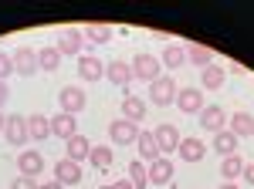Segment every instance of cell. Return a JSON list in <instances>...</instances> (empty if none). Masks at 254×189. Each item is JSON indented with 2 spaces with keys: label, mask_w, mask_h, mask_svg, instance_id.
<instances>
[{
  "label": "cell",
  "mask_w": 254,
  "mask_h": 189,
  "mask_svg": "<svg viewBox=\"0 0 254 189\" xmlns=\"http://www.w3.org/2000/svg\"><path fill=\"white\" fill-rule=\"evenodd\" d=\"M129 179H132V186H136V189H146V183H149V169H146L142 159L129 166Z\"/></svg>",
  "instance_id": "4dcf8cb0"
},
{
  "label": "cell",
  "mask_w": 254,
  "mask_h": 189,
  "mask_svg": "<svg viewBox=\"0 0 254 189\" xmlns=\"http://www.w3.org/2000/svg\"><path fill=\"white\" fill-rule=\"evenodd\" d=\"M3 129H7V118H3V112H0V132H3Z\"/></svg>",
  "instance_id": "f35d334b"
},
{
  "label": "cell",
  "mask_w": 254,
  "mask_h": 189,
  "mask_svg": "<svg viewBox=\"0 0 254 189\" xmlns=\"http://www.w3.org/2000/svg\"><path fill=\"white\" fill-rule=\"evenodd\" d=\"M14 71H17V75H34V71H41L38 68V51L27 47V44H20L17 51H14Z\"/></svg>",
  "instance_id": "8992f818"
},
{
  "label": "cell",
  "mask_w": 254,
  "mask_h": 189,
  "mask_svg": "<svg viewBox=\"0 0 254 189\" xmlns=\"http://www.w3.org/2000/svg\"><path fill=\"white\" fill-rule=\"evenodd\" d=\"M156 142H159V152H180V142H183V135L176 125H159L156 132Z\"/></svg>",
  "instance_id": "4fadbf2b"
},
{
  "label": "cell",
  "mask_w": 254,
  "mask_h": 189,
  "mask_svg": "<svg viewBox=\"0 0 254 189\" xmlns=\"http://www.w3.org/2000/svg\"><path fill=\"white\" fill-rule=\"evenodd\" d=\"M3 135H7V142H10V145H24V142L31 139V132H27V118H24V115H10Z\"/></svg>",
  "instance_id": "30bf717a"
},
{
  "label": "cell",
  "mask_w": 254,
  "mask_h": 189,
  "mask_svg": "<svg viewBox=\"0 0 254 189\" xmlns=\"http://www.w3.org/2000/svg\"><path fill=\"white\" fill-rule=\"evenodd\" d=\"M88 155H92V142H88L85 135H75V139H68V142H64V159L81 162V159H88Z\"/></svg>",
  "instance_id": "2e32d148"
},
{
  "label": "cell",
  "mask_w": 254,
  "mask_h": 189,
  "mask_svg": "<svg viewBox=\"0 0 254 189\" xmlns=\"http://www.w3.org/2000/svg\"><path fill=\"white\" fill-rule=\"evenodd\" d=\"M105 78L116 85V88H129L136 75H132V64H126V61H112V64H105Z\"/></svg>",
  "instance_id": "52a82bcc"
},
{
  "label": "cell",
  "mask_w": 254,
  "mask_h": 189,
  "mask_svg": "<svg viewBox=\"0 0 254 189\" xmlns=\"http://www.w3.org/2000/svg\"><path fill=\"white\" fill-rule=\"evenodd\" d=\"M170 179H173V162H170V159H156V162L149 166V183L166 186Z\"/></svg>",
  "instance_id": "44dd1931"
},
{
  "label": "cell",
  "mask_w": 254,
  "mask_h": 189,
  "mask_svg": "<svg viewBox=\"0 0 254 189\" xmlns=\"http://www.w3.org/2000/svg\"><path fill=\"white\" fill-rule=\"evenodd\" d=\"M159 61H163V68L176 71V68H180V64L187 61V47H180V44H166V47H163V57H159Z\"/></svg>",
  "instance_id": "cb8c5ba5"
},
{
  "label": "cell",
  "mask_w": 254,
  "mask_h": 189,
  "mask_svg": "<svg viewBox=\"0 0 254 189\" xmlns=\"http://www.w3.org/2000/svg\"><path fill=\"white\" fill-rule=\"evenodd\" d=\"M10 71H14V54H3L0 51V81L10 75Z\"/></svg>",
  "instance_id": "1f68e13d"
},
{
  "label": "cell",
  "mask_w": 254,
  "mask_h": 189,
  "mask_svg": "<svg viewBox=\"0 0 254 189\" xmlns=\"http://www.w3.org/2000/svg\"><path fill=\"white\" fill-rule=\"evenodd\" d=\"M136 145H139V155H142V162H149V166H153L156 159H163V152H159V142H156V135H153V132H142Z\"/></svg>",
  "instance_id": "e0dca14e"
},
{
  "label": "cell",
  "mask_w": 254,
  "mask_h": 189,
  "mask_svg": "<svg viewBox=\"0 0 254 189\" xmlns=\"http://www.w3.org/2000/svg\"><path fill=\"white\" fill-rule=\"evenodd\" d=\"M78 75H81V81H98V78L105 75V64L95 54H81L78 57Z\"/></svg>",
  "instance_id": "9a60e30c"
},
{
  "label": "cell",
  "mask_w": 254,
  "mask_h": 189,
  "mask_svg": "<svg viewBox=\"0 0 254 189\" xmlns=\"http://www.w3.org/2000/svg\"><path fill=\"white\" fill-rule=\"evenodd\" d=\"M88 159H92L95 169H109V166H112V149H109V145H92V155H88Z\"/></svg>",
  "instance_id": "f546056e"
},
{
  "label": "cell",
  "mask_w": 254,
  "mask_h": 189,
  "mask_svg": "<svg viewBox=\"0 0 254 189\" xmlns=\"http://www.w3.org/2000/svg\"><path fill=\"white\" fill-rule=\"evenodd\" d=\"M200 129H207V132H224L227 129V115L224 108H217V105H207L203 112H200Z\"/></svg>",
  "instance_id": "9c48e42d"
},
{
  "label": "cell",
  "mask_w": 254,
  "mask_h": 189,
  "mask_svg": "<svg viewBox=\"0 0 254 189\" xmlns=\"http://www.w3.org/2000/svg\"><path fill=\"white\" fill-rule=\"evenodd\" d=\"M58 101H61V112L64 115H78L85 105H88V94L81 92L78 85H64L58 94Z\"/></svg>",
  "instance_id": "277c9868"
},
{
  "label": "cell",
  "mask_w": 254,
  "mask_h": 189,
  "mask_svg": "<svg viewBox=\"0 0 254 189\" xmlns=\"http://www.w3.org/2000/svg\"><path fill=\"white\" fill-rule=\"evenodd\" d=\"M7 98H10V88H7V81H0V108L7 105Z\"/></svg>",
  "instance_id": "836d02e7"
},
{
  "label": "cell",
  "mask_w": 254,
  "mask_h": 189,
  "mask_svg": "<svg viewBox=\"0 0 254 189\" xmlns=\"http://www.w3.org/2000/svg\"><path fill=\"white\" fill-rule=\"evenodd\" d=\"M220 189H241V186H237V183H224Z\"/></svg>",
  "instance_id": "74e56055"
},
{
  "label": "cell",
  "mask_w": 254,
  "mask_h": 189,
  "mask_svg": "<svg viewBox=\"0 0 254 189\" xmlns=\"http://www.w3.org/2000/svg\"><path fill=\"white\" fill-rule=\"evenodd\" d=\"M176 108L187 115H200L207 105H203V98H200V88H180L176 94Z\"/></svg>",
  "instance_id": "ba28073f"
},
{
  "label": "cell",
  "mask_w": 254,
  "mask_h": 189,
  "mask_svg": "<svg viewBox=\"0 0 254 189\" xmlns=\"http://www.w3.org/2000/svg\"><path fill=\"white\" fill-rule=\"evenodd\" d=\"M38 68H41V71H58V68H61L58 47H41V51H38Z\"/></svg>",
  "instance_id": "f1b7e54d"
},
{
  "label": "cell",
  "mask_w": 254,
  "mask_h": 189,
  "mask_svg": "<svg viewBox=\"0 0 254 189\" xmlns=\"http://www.w3.org/2000/svg\"><path fill=\"white\" fill-rule=\"evenodd\" d=\"M187 57L193 61L196 68H210L214 64V47H207V44H187Z\"/></svg>",
  "instance_id": "ffe728a7"
},
{
  "label": "cell",
  "mask_w": 254,
  "mask_h": 189,
  "mask_svg": "<svg viewBox=\"0 0 254 189\" xmlns=\"http://www.w3.org/2000/svg\"><path fill=\"white\" fill-rule=\"evenodd\" d=\"M55 179H58L61 186H75V183H81V166L71 162V159H61L58 166H55Z\"/></svg>",
  "instance_id": "5bb4252c"
},
{
  "label": "cell",
  "mask_w": 254,
  "mask_h": 189,
  "mask_svg": "<svg viewBox=\"0 0 254 189\" xmlns=\"http://www.w3.org/2000/svg\"><path fill=\"white\" fill-rule=\"evenodd\" d=\"M51 135H58V139H75L78 135V122H75V115H64V112H58L55 118H51Z\"/></svg>",
  "instance_id": "8fae6325"
},
{
  "label": "cell",
  "mask_w": 254,
  "mask_h": 189,
  "mask_svg": "<svg viewBox=\"0 0 254 189\" xmlns=\"http://www.w3.org/2000/svg\"><path fill=\"white\" fill-rule=\"evenodd\" d=\"M139 125L136 122H129V118H116L112 125H109V139L116 142V145H132V142H139Z\"/></svg>",
  "instance_id": "3957f363"
},
{
  "label": "cell",
  "mask_w": 254,
  "mask_h": 189,
  "mask_svg": "<svg viewBox=\"0 0 254 189\" xmlns=\"http://www.w3.org/2000/svg\"><path fill=\"white\" fill-rule=\"evenodd\" d=\"M17 169H20V176L34 179V176L44 172V155H41V152H20L17 155Z\"/></svg>",
  "instance_id": "7c38bea8"
},
{
  "label": "cell",
  "mask_w": 254,
  "mask_h": 189,
  "mask_svg": "<svg viewBox=\"0 0 254 189\" xmlns=\"http://www.w3.org/2000/svg\"><path fill=\"white\" fill-rule=\"evenodd\" d=\"M81 34H85V41H92V44H109L112 41V27L109 24H88Z\"/></svg>",
  "instance_id": "83f0119b"
},
{
  "label": "cell",
  "mask_w": 254,
  "mask_h": 189,
  "mask_svg": "<svg viewBox=\"0 0 254 189\" xmlns=\"http://www.w3.org/2000/svg\"><path fill=\"white\" fill-rule=\"evenodd\" d=\"M38 189H64V186H61L58 179H51V183H41V186H38Z\"/></svg>",
  "instance_id": "8d00e7d4"
},
{
  "label": "cell",
  "mask_w": 254,
  "mask_h": 189,
  "mask_svg": "<svg viewBox=\"0 0 254 189\" xmlns=\"http://www.w3.org/2000/svg\"><path fill=\"white\" fill-rule=\"evenodd\" d=\"M112 189H136V186H132V179H119Z\"/></svg>",
  "instance_id": "e575fe53"
},
{
  "label": "cell",
  "mask_w": 254,
  "mask_h": 189,
  "mask_svg": "<svg viewBox=\"0 0 254 189\" xmlns=\"http://www.w3.org/2000/svg\"><path fill=\"white\" fill-rule=\"evenodd\" d=\"M27 132L34 142H44L48 135H51V118H44V115H31L27 118Z\"/></svg>",
  "instance_id": "603a6c76"
},
{
  "label": "cell",
  "mask_w": 254,
  "mask_h": 189,
  "mask_svg": "<svg viewBox=\"0 0 254 189\" xmlns=\"http://www.w3.org/2000/svg\"><path fill=\"white\" fill-rule=\"evenodd\" d=\"M214 152H220L224 159H227V155H237V135L231 132V129L217 132V135H214Z\"/></svg>",
  "instance_id": "7402d4cb"
},
{
  "label": "cell",
  "mask_w": 254,
  "mask_h": 189,
  "mask_svg": "<svg viewBox=\"0 0 254 189\" xmlns=\"http://www.w3.org/2000/svg\"><path fill=\"white\" fill-rule=\"evenodd\" d=\"M55 47H58L61 57H75V54H81V47H85V34L75 31V27H64V31H58Z\"/></svg>",
  "instance_id": "7a4b0ae2"
},
{
  "label": "cell",
  "mask_w": 254,
  "mask_h": 189,
  "mask_svg": "<svg viewBox=\"0 0 254 189\" xmlns=\"http://www.w3.org/2000/svg\"><path fill=\"white\" fill-rule=\"evenodd\" d=\"M159 71H163V61H159V57H153V54H136L132 57V75L139 78V81H149V85H153V81H159Z\"/></svg>",
  "instance_id": "6da1fadb"
},
{
  "label": "cell",
  "mask_w": 254,
  "mask_h": 189,
  "mask_svg": "<svg viewBox=\"0 0 254 189\" xmlns=\"http://www.w3.org/2000/svg\"><path fill=\"white\" fill-rule=\"evenodd\" d=\"M224 78H227V71H224V68H217V64H210V68H203V75H200V85H203L207 92H217V88L224 85Z\"/></svg>",
  "instance_id": "4316f807"
},
{
  "label": "cell",
  "mask_w": 254,
  "mask_h": 189,
  "mask_svg": "<svg viewBox=\"0 0 254 189\" xmlns=\"http://www.w3.org/2000/svg\"><path fill=\"white\" fill-rule=\"evenodd\" d=\"M241 179H248V183L254 186V166H244V176H241Z\"/></svg>",
  "instance_id": "d590c367"
},
{
  "label": "cell",
  "mask_w": 254,
  "mask_h": 189,
  "mask_svg": "<svg viewBox=\"0 0 254 189\" xmlns=\"http://www.w3.org/2000/svg\"><path fill=\"white\" fill-rule=\"evenodd\" d=\"M203 155H207V145H203L200 139H183V142H180V159H183V162H200Z\"/></svg>",
  "instance_id": "d6986e66"
},
{
  "label": "cell",
  "mask_w": 254,
  "mask_h": 189,
  "mask_svg": "<svg viewBox=\"0 0 254 189\" xmlns=\"http://www.w3.org/2000/svg\"><path fill=\"white\" fill-rule=\"evenodd\" d=\"M220 176L227 179V183H234L244 176V162H241V155H227V159H220Z\"/></svg>",
  "instance_id": "d4e9b609"
},
{
  "label": "cell",
  "mask_w": 254,
  "mask_h": 189,
  "mask_svg": "<svg viewBox=\"0 0 254 189\" xmlns=\"http://www.w3.org/2000/svg\"><path fill=\"white\" fill-rule=\"evenodd\" d=\"M231 132L241 139V135H254V115L248 112H234L231 115Z\"/></svg>",
  "instance_id": "484cf974"
},
{
  "label": "cell",
  "mask_w": 254,
  "mask_h": 189,
  "mask_svg": "<svg viewBox=\"0 0 254 189\" xmlns=\"http://www.w3.org/2000/svg\"><path fill=\"white\" fill-rule=\"evenodd\" d=\"M122 118H129V122H142V118H146V101L136 98V94H126V98H122Z\"/></svg>",
  "instance_id": "ac0fdd59"
},
{
  "label": "cell",
  "mask_w": 254,
  "mask_h": 189,
  "mask_svg": "<svg viewBox=\"0 0 254 189\" xmlns=\"http://www.w3.org/2000/svg\"><path fill=\"white\" fill-rule=\"evenodd\" d=\"M98 189H112V186H98Z\"/></svg>",
  "instance_id": "ab89813d"
},
{
  "label": "cell",
  "mask_w": 254,
  "mask_h": 189,
  "mask_svg": "<svg viewBox=\"0 0 254 189\" xmlns=\"http://www.w3.org/2000/svg\"><path fill=\"white\" fill-rule=\"evenodd\" d=\"M176 94H180V88H176L173 78H166V75L149 85V98H153V105H170V101H176Z\"/></svg>",
  "instance_id": "5b68a950"
},
{
  "label": "cell",
  "mask_w": 254,
  "mask_h": 189,
  "mask_svg": "<svg viewBox=\"0 0 254 189\" xmlns=\"http://www.w3.org/2000/svg\"><path fill=\"white\" fill-rule=\"evenodd\" d=\"M10 189H38V183H34V179H27V176H20V179L10 183Z\"/></svg>",
  "instance_id": "d6a6232c"
}]
</instances>
